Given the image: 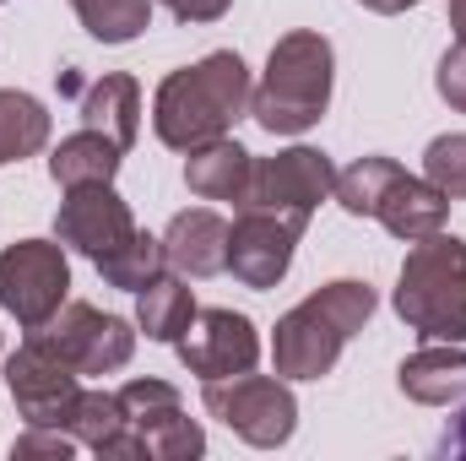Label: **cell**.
<instances>
[{
    "mask_svg": "<svg viewBox=\"0 0 466 461\" xmlns=\"http://www.w3.org/2000/svg\"><path fill=\"white\" fill-rule=\"evenodd\" d=\"M82 27L104 44H130L152 22V0H71Z\"/></svg>",
    "mask_w": 466,
    "mask_h": 461,
    "instance_id": "603a6c76",
    "label": "cell"
},
{
    "mask_svg": "<svg viewBox=\"0 0 466 461\" xmlns=\"http://www.w3.org/2000/svg\"><path fill=\"white\" fill-rule=\"evenodd\" d=\"M125 413V446L119 456H201V429L185 418L179 391L163 380H130L119 391Z\"/></svg>",
    "mask_w": 466,
    "mask_h": 461,
    "instance_id": "8992f818",
    "label": "cell"
},
{
    "mask_svg": "<svg viewBox=\"0 0 466 461\" xmlns=\"http://www.w3.org/2000/svg\"><path fill=\"white\" fill-rule=\"evenodd\" d=\"M66 288H71V266H66L60 244L22 239L0 255V310H11L27 332H38L44 321L60 315Z\"/></svg>",
    "mask_w": 466,
    "mask_h": 461,
    "instance_id": "52a82bcc",
    "label": "cell"
},
{
    "mask_svg": "<svg viewBox=\"0 0 466 461\" xmlns=\"http://www.w3.org/2000/svg\"><path fill=\"white\" fill-rule=\"evenodd\" d=\"M249 93H255V87H249L244 60L228 55V49H218V55H207L201 66H185V71H174V77L157 87L152 125H157V136H163L168 147L196 152V147L228 136V125L249 109Z\"/></svg>",
    "mask_w": 466,
    "mask_h": 461,
    "instance_id": "6da1fadb",
    "label": "cell"
},
{
    "mask_svg": "<svg viewBox=\"0 0 466 461\" xmlns=\"http://www.w3.org/2000/svg\"><path fill=\"white\" fill-rule=\"evenodd\" d=\"M363 5H369V11H385V16H390V11H407V5H418V0H363Z\"/></svg>",
    "mask_w": 466,
    "mask_h": 461,
    "instance_id": "f546056e",
    "label": "cell"
},
{
    "mask_svg": "<svg viewBox=\"0 0 466 461\" xmlns=\"http://www.w3.org/2000/svg\"><path fill=\"white\" fill-rule=\"evenodd\" d=\"M5 380H11V396H16L22 418H27V424H44V429H66V413H71V402L82 396L76 369L44 343L38 332L11 353Z\"/></svg>",
    "mask_w": 466,
    "mask_h": 461,
    "instance_id": "9c48e42d",
    "label": "cell"
},
{
    "mask_svg": "<svg viewBox=\"0 0 466 461\" xmlns=\"http://www.w3.org/2000/svg\"><path fill=\"white\" fill-rule=\"evenodd\" d=\"M423 179L451 196V201H466V136H434L429 152H423Z\"/></svg>",
    "mask_w": 466,
    "mask_h": 461,
    "instance_id": "d4e9b609",
    "label": "cell"
},
{
    "mask_svg": "<svg viewBox=\"0 0 466 461\" xmlns=\"http://www.w3.org/2000/svg\"><path fill=\"white\" fill-rule=\"evenodd\" d=\"M163 266H168V255H163V239H152V233H136V239L119 250L115 261H104L98 271H104L115 288H125V293H141L152 277H163Z\"/></svg>",
    "mask_w": 466,
    "mask_h": 461,
    "instance_id": "cb8c5ba5",
    "label": "cell"
},
{
    "mask_svg": "<svg viewBox=\"0 0 466 461\" xmlns=\"http://www.w3.org/2000/svg\"><path fill=\"white\" fill-rule=\"evenodd\" d=\"M49 141V115L27 93H0V163H22Z\"/></svg>",
    "mask_w": 466,
    "mask_h": 461,
    "instance_id": "7402d4cb",
    "label": "cell"
},
{
    "mask_svg": "<svg viewBox=\"0 0 466 461\" xmlns=\"http://www.w3.org/2000/svg\"><path fill=\"white\" fill-rule=\"evenodd\" d=\"M440 451H445V456H466V413L456 418V424H451V429H445V440H440Z\"/></svg>",
    "mask_w": 466,
    "mask_h": 461,
    "instance_id": "83f0119b",
    "label": "cell"
},
{
    "mask_svg": "<svg viewBox=\"0 0 466 461\" xmlns=\"http://www.w3.org/2000/svg\"><path fill=\"white\" fill-rule=\"evenodd\" d=\"M451 27H456V44H466V0H451Z\"/></svg>",
    "mask_w": 466,
    "mask_h": 461,
    "instance_id": "f1b7e54d",
    "label": "cell"
},
{
    "mask_svg": "<svg viewBox=\"0 0 466 461\" xmlns=\"http://www.w3.org/2000/svg\"><path fill=\"white\" fill-rule=\"evenodd\" d=\"M179 358L201 374V380H228V374H244L255 369L260 358V337L244 315L233 310H196L190 332L179 337Z\"/></svg>",
    "mask_w": 466,
    "mask_h": 461,
    "instance_id": "5bb4252c",
    "label": "cell"
},
{
    "mask_svg": "<svg viewBox=\"0 0 466 461\" xmlns=\"http://www.w3.org/2000/svg\"><path fill=\"white\" fill-rule=\"evenodd\" d=\"M401 391L412 402H429V407H445L466 396V353L461 347H423L401 364Z\"/></svg>",
    "mask_w": 466,
    "mask_h": 461,
    "instance_id": "ac0fdd59",
    "label": "cell"
},
{
    "mask_svg": "<svg viewBox=\"0 0 466 461\" xmlns=\"http://www.w3.org/2000/svg\"><path fill=\"white\" fill-rule=\"evenodd\" d=\"M207 413L223 418L233 435H244L249 446H282L293 435V391L282 380L266 374H228V380H207Z\"/></svg>",
    "mask_w": 466,
    "mask_h": 461,
    "instance_id": "ba28073f",
    "label": "cell"
},
{
    "mask_svg": "<svg viewBox=\"0 0 466 461\" xmlns=\"http://www.w3.org/2000/svg\"><path fill=\"white\" fill-rule=\"evenodd\" d=\"M337 190V169L326 152L315 147H293V152H277L266 163H255V179H249V201L244 207H266V212H288V218H304Z\"/></svg>",
    "mask_w": 466,
    "mask_h": 461,
    "instance_id": "30bf717a",
    "label": "cell"
},
{
    "mask_svg": "<svg viewBox=\"0 0 466 461\" xmlns=\"http://www.w3.org/2000/svg\"><path fill=\"white\" fill-rule=\"evenodd\" d=\"M38 337L55 347L76 374H109V369H125V364H130V347H136L130 326L115 321V315H104V310H93V304H66V315L44 321Z\"/></svg>",
    "mask_w": 466,
    "mask_h": 461,
    "instance_id": "7c38bea8",
    "label": "cell"
},
{
    "mask_svg": "<svg viewBox=\"0 0 466 461\" xmlns=\"http://www.w3.org/2000/svg\"><path fill=\"white\" fill-rule=\"evenodd\" d=\"M440 98L466 115V44H456V49L440 60Z\"/></svg>",
    "mask_w": 466,
    "mask_h": 461,
    "instance_id": "484cf974",
    "label": "cell"
},
{
    "mask_svg": "<svg viewBox=\"0 0 466 461\" xmlns=\"http://www.w3.org/2000/svg\"><path fill=\"white\" fill-rule=\"evenodd\" d=\"M55 229H60V239H66L71 250H82L93 266L115 261L119 250L141 233L136 218H130V207L119 201L109 185H76V190H66Z\"/></svg>",
    "mask_w": 466,
    "mask_h": 461,
    "instance_id": "4fadbf2b",
    "label": "cell"
},
{
    "mask_svg": "<svg viewBox=\"0 0 466 461\" xmlns=\"http://www.w3.org/2000/svg\"><path fill=\"white\" fill-rule=\"evenodd\" d=\"M299 233H304V218L244 207V218L228 229V271L244 288H277L293 266Z\"/></svg>",
    "mask_w": 466,
    "mask_h": 461,
    "instance_id": "8fae6325",
    "label": "cell"
},
{
    "mask_svg": "<svg viewBox=\"0 0 466 461\" xmlns=\"http://www.w3.org/2000/svg\"><path fill=\"white\" fill-rule=\"evenodd\" d=\"M249 179H255V158L228 141V136H218V141H207V147H196L190 152V163H185V185L201 196V201H249Z\"/></svg>",
    "mask_w": 466,
    "mask_h": 461,
    "instance_id": "2e32d148",
    "label": "cell"
},
{
    "mask_svg": "<svg viewBox=\"0 0 466 461\" xmlns=\"http://www.w3.org/2000/svg\"><path fill=\"white\" fill-rule=\"evenodd\" d=\"M331 104V44L320 33H288L271 60L266 82L249 93V115L271 136H299Z\"/></svg>",
    "mask_w": 466,
    "mask_h": 461,
    "instance_id": "3957f363",
    "label": "cell"
},
{
    "mask_svg": "<svg viewBox=\"0 0 466 461\" xmlns=\"http://www.w3.org/2000/svg\"><path fill=\"white\" fill-rule=\"evenodd\" d=\"M337 201L348 207L352 218H380L407 244L440 233L445 218H451V196H440L429 179L407 174L390 158H363V163H352L348 174H337Z\"/></svg>",
    "mask_w": 466,
    "mask_h": 461,
    "instance_id": "5b68a950",
    "label": "cell"
},
{
    "mask_svg": "<svg viewBox=\"0 0 466 461\" xmlns=\"http://www.w3.org/2000/svg\"><path fill=\"white\" fill-rule=\"evenodd\" d=\"M163 255L185 277H218V271H228V223L207 207L179 212L163 233Z\"/></svg>",
    "mask_w": 466,
    "mask_h": 461,
    "instance_id": "9a60e30c",
    "label": "cell"
},
{
    "mask_svg": "<svg viewBox=\"0 0 466 461\" xmlns=\"http://www.w3.org/2000/svg\"><path fill=\"white\" fill-rule=\"evenodd\" d=\"M163 5H168L179 22H218L233 0H163Z\"/></svg>",
    "mask_w": 466,
    "mask_h": 461,
    "instance_id": "4316f807",
    "label": "cell"
},
{
    "mask_svg": "<svg viewBox=\"0 0 466 461\" xmlns=\"http://www.w3.org/2000/svg\"><path fill=\"white\" fill-rule=\"evenodd\" d=\"M136 315H141L152 343H179L190 332V321H196V299H190V288L179 277H152L136 293Z\"/></svg>",
    "mask_w": 466,
    "mask_h": 461,
    "instance_id": "ffe728a7",
    "label": "cell"
},
{
    "mask_svg": "<svg viewBox=\"0 0 466 461\" xmlns=\"http://www.w3.org/2000/svg\"><path fill=\"white\" fill-rule=\"evenodd\" d=\"M82 115L93 130H104L109 141L119 147H130L136 141V130H141V87L130 82V77H98L87 93H82Z\"/></svg>",
    "mask_w": 466,
    "mask_h": 461,
    "instance_id": "d6986e66",
    "label": "cell"
},
{
    "mask_svg": "<svg viewBox=\"0 0 466 461\" xmlns=\"http://www.w3.org/2000/svg\"><path fill=\"white\" fill-rule=\"evenodd\" d=\"M374 315V288L369 282H326L320 293H309L299 310H288L277 321V374L288 380H320L331 374L337 353L352 332H363V321Z\"/></svg>",
    "mask_w": 466,
    "mask_h": 461,
    "instance_id": "7a4b0ae2",
    "label": "cell"
},
{
    "mask_svg": "<svg viewBox=\"0 0 466 461\" xmlns=\"http://www.w3.org/2000/svg\"><path fill=\"white\" fill-rule=\"evenodd\" d=\"M119 158H125V147L87 125V130H76V136H66V141L55 147L49 174H55V185H66V190H76V185H115Z\"/></svg>",
    "mask_w": 466,
    "mask_h": 461,
    "instance_id": "e0dca14e",
    "label": "cell"
},
{
    "mask_svg": "<svg viewBox=\"0 0 466 461\" xmlns=\"http://www.w3.org/2000/svg\"><path fill=\"white\" fill-rule=\"evenodd\" d=\"M66 429H71L82 446H93L98 456H119V446H125L119 396H109V391H82V396L71 402V413H66Z\"/></svg>",
    "mask_w": 466,
    "mask_h": 461,
    "instance_id": "44dd1931",
    "label": "cell"
},
{
    "mask_svg": "<svg viewBox=\"0 0 466 461\" xmlns=\"http://www.w3.org/2000/svg\"><path fill=\"white\" fill-rule=\"evenodd\" d=\"M401 321L429 343H466V244L451 233L418 239L396 282Z\"/></svg>",
    "mask_w": 466,
    "mask_h": 461,
    "instance_id": "277c9868",
    "label": "cell"
}]
</instances>
